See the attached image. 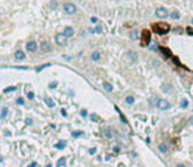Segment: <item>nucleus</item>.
Instances as JSON below:
<instances>
[{
  "instance_id": "obj_1",
  "label": "nucleus",
  "mask_w": 193,
  "mask_h": 167,
  "mask_svg": "<svg viewBox=\"0 0 193 167\" xmlns=\"http://www.w3.org/2000/svg\"><path fill=\"white\" fill-rule=\"evenodd\" d=\"M152 30H155L156 34H167L169 30H171V26H169L167 22H156V24L152 25Z\"/></svg>"
},
{
  "instance_id": "obj_2",
  "label": "nucleus",
  "mask_w": 193,
  "mask_h": 167,
  "mask_svg": "<svg viewBox=\"0 0 193 167\" xmlns=\"http://www.w3.org/2000/svg\"><path fill=\"white\" fill-rule=\"evenodd\" d=\"M64 11H65V13H68V15H74L77 12V7L73 3H65L64 4Z\"/></svg>"
},
{
  "instance_id": "obj_3",
  "label": "nucleus",
  "mask_w": 193,
  "mask_h": 167,
  "mask_svg": "<svg viewBox=\"0 0 193 167\" xmlns=\"http://www.w3.org/2000/svg\"><path fill=\"white\" fill-rule=\"evenodd\" d=\"M156 107H158L159 109H162V111H167V109H169L171 104H169V101L167 99H159L158 103H156Z\"/></svg>"
},
{
  "instance_id": "obj_4",
  "label": "nucleus",
  "mask_w": 193,
  "mask_h": 167,
  "mask_svg": "<svg viewBox=\"0 0 193 167\" xmlns=\"http://www.w3.org/2000/svg\"><path fill=\"white\" fill-rule=\"evenodd\" d=\"M68 42V37L64 34V33H58L56 34V44L58 46H65Z\"/></svg>"
},
{
  "instance_id": "obj_5",
  "label": "nucleus",
  "mask_w": 193,
  "mask_h": 167,
  "mask_svg": "<svg viewBox=\"0 0 193 167\" xmlns=\"http://www.w3.org/2000/svg\"><path fill=\"white\" fill-rule=\"evenodd\" d=\"M142 45H148L151 42V33H150V30H147L144 29L143 32H142Z\"/></svg>"
},
{
  "instance_id": "obj_6",
  "label": "nucleus",
  "mask_w": 193,
  "mask_h": 167,
  "mask_svg": "<svg viewBox=\"0 0 193 167\" xmlns=\"http://www.w3.org/2000/svg\"><path fill=\"white\" fill-rule=\"evenodd\" d=\"M155 15H156V17L158 18H165V17H168V11L165 8H158L155 11Z\"/></svg>"
},
{
  "instance_id": "obj_7",
  "label": "nucleus",
  "mask_w": 193,
  "mask_h": 167,
  "mask_svg": "<svg viewBox=\"0 0 193 167\" xmlns=\"http://www.w3.org/2000/svg\"><path fill=\"white\" fill-rule=\"evenodd\" d=\"M40 48H41V52H42V53L52 52V46H50V44L48 42V41H42L41 45H40Z\"/></svg>"
},
{
  "instance_id": "obj_8",
  "label": "nucleus",
  "mask_w": 193,
  "mask_h": 167,
  "mask_svg": "<svg viewBox=\"0 0 193 167\" xmlns=\"http://www.w3.org/2000/svg\"><path fill=\"white\" fill-rule=\"evenodd\" d=\"M127 58H128V61H130L131 63H136V62H138V58H139V55H138L136 52H128Z\"/></svg>"
},
{
  "instance_id": "obj_9",
  "label": "nucleus",
  "mask_w": 193,
  "mask_h": 167,
  "mask_svg": "<svg viewBox=\"0 0 193 167\" xmlns=\"http://www.w3.org/2000/svg\"><path fill=\"white\" fill-rule=\"evenodd\" d=\"M26 50H28L29 53H34L36 50H37V44H36V41H29V42L26 44Z\"/></svg>"
},
{
  "instance_id": "obj_10",
  "label": "nucleus",
  "mask_w": 193,
  "mask_h": 167,
  "mask_svg": "<svg viewBox=\"0 0 193 167\" xmlns=\"http://www.w3.org/2000/svg\"><path fill=\"white\" fill-rule=\"evenodd\" d=\"M128 36H130V38H131L132 41H139V37H140L139 30H131Z\"/></svg>"
},
{
  "instance_id": "obj_11",
  "label": "nucleus",
  "mask_w": 193,
  "mask_h": 167,
  "mask_svg": "<svg viewBox=\"0 0 193 167\" xmlns=\"http://www.w3.org/2000/svg\"><path fill=\"white\" fill-rule=\"evenodd\" d=\"M162 91L164 92V94H171L172 86L168 84V83H163V84H162Z\"/></svg>"
},
{
  "instance_id": "obj_12",
  "label": "nucleus",
  "mask_w": 193,
  "mask_h": 167,
  "mask_svg": "<svg viewBox=\"0 0 193 167\" xmlns=\"http://www.w3.org/2000/svg\"><path fill=\"white\" fill-rule=\"evenodd\" d=\"M64 34L69 38V37H72L73 34H74V29H73L72 26H65V29H64Z\"/></svg>"
},
{
  "instance_id": "obj_13",
  "label": "nucleus",
  "mask_w": 193,
  "mask_h": 167,
  "mask_svg": "<svg viewBox=\"0 0 193 167\" xmlns=\"http://www.w3.org/2000/svg\"><path fill=\"white\" fill-rule=\"evenodd\" d=\"M15 58L17 59V61H22V59L25 58L24 52H21V50H16V52H15Z\"/></svg>"
},
{
  "instance_id": "obj_14",
  "label": "nucleus",
  "mask_w": 193,
  "mask_h": 167,
  "mask_svg": "<svg viewBox=\"0 0 193 167\" xmlns=\"http://www.w3.org/2000/svg\"><path fill=\"white\" fill-rule=\"evenodd\" d=\"M44 101L46 103V105L49 107V108H53V107L56 105V104H54V100H53V99H50V97H48V96H45V97H44Z\"/></svg>"
},
{
  "instance_id": "obj_15",
  "label": "nucleus",
  "mask_w": 193,
  "mask_h": 167,
  "mask_svg": "<svg viewBox=\"0 0 193 167\" xmlns=\"http://www.w3.org/2000/svg\"><path fill=\"white\" fill-rule=\"evenodd\" d=\"M91 59H93L94 62H98L100 59V53L99 52H93L91 53Z\"/></svg>"
},
{
  "instance_id": "obj_16",
  "label": "nucleus",
  "mask_w": 193,
  "mask_h": 167,
  "mask_svg": "<svg viewBox=\"0 0 193 167\" xmlns=\"http://www.w3.org/2000/svg\"><path fill=\"white\" fill-rule=\"evenodd\" d=\"M159 50L162 52L165 57H171V52H169V49H167V48H164V46H160L159 48Z\"/></svg>"
},
{
  "instance_id": "obj_17",
  "label": "nucleus",
  "mask_w": 193,
  "mask_h": 167,
  "mask_svg": "<svg viewBox=\"0 0 193 167\" xmlns=\"http://www.w3.org/2000/svg\"><path fill=\"white\" fill-rule=\"evenodd\" d=\"M159 151L163 153V154H165V153L168 151V146L165 145V143H162V145H159Z\"/></svg>"
},
{
  "instance_id": "obj_18",
  "label": "nucleus",
  "mask_w": 193,
  "mask_h": 167,
  "mask_svg": "<svg viewBox=\"0 0 193 167\" xmlns=\"http://www.w3.org/2000/svg\"><path fill=\"white\" fill-rule=\"evenodd\" d=\"M103 88H104V90H106L107 92H112V90H114V87L111 86V84H110V83H103Z\"/></svg>"
},
{
  "instance_id": "obj_19",
  "label": "nucleus",
  "mask_w": 193,
  "mask_h": 167,
  "mask_svg": "<svg viewBox=\"0 0 193 167\" xmlns=\"http://www.w3.org/2000/svg\"><path fill=\"white\" fill-rule=\"evenodd\" d=\"M65 146H66V141H60L57 145H56V147L58 150H62V149H65Z\"/></svg>"
},
{
  "instance_id": "obj_20",
  "label": "nucleus",
  "mask_w": 193,
  "mask_h": 167,
  "mask_svg": "<svg viewBox=\"0 0 193 167\" xmlns=\"http://www.w3.org/2000/svg\"><path fill=\"white\" fill-rule=\"evenodd\" d=\"M171 17L173 18V20H178V18H180V13H178V11H172L171 12Z\"/></svg>"
},
{
  "instance_id": "obj_21",
  "label": "nucleus",
  "mask_w": 193,
  "mask_h": 167,
  "mask_svg": "<svg viewBox=\"0 0 193 167\" xmlns=\"http://www.w3.org/2000/svg\"><path fill=\"white\" fill-rule=\"evenodd\" d=\"M65 163H66V159H65V157H62V158H60V159H58V162H57V167H62Z\"/></svg>"
},
{
  "instance_id": "obj_22",
  "label": "nucleus",
  "mask_w": 193,
  "mask_h": 167,
  "mask_svg": "<svg viewBox=\"0 0 193 167\" xmlns=\"http://www.w3.org/2000/svg\"><path fill=\"white\" fill-rule=\"evenodd\" d=\"M126 103H127V104H130V105L134 104V103H135L134 96H127V97H126Z\"/></svg>"
},
{
  "instance_id": "obj_23",
  "label": "nucleus",
  "mask_w": 193,
  "mask_h": 167,
  "mask_svg": "<svg viewBox=\"0 0 193 167\" xmlns=\"http://www.w3.org/2000/svg\"><path fill=\"white\" fill-rule=\"evenodd\" d=\"M148 48L151 50H155L156 48H158V42H156V41H151V42L148 44Z\"/></svg>"
},
{
  "instance_id": "obj_24",
  "label": "nucleus",
  "mask_w": 193,
  "mask_h": 167,
  "mask_svg": "<svg viewBox=\"0 0 193 167\" xmlns=\"http://www.w3.org/2000/svg\"><path fill=\"white\" fill-rule=\"evenodd\" d=\"M16 91V87L15 86H11V87H7L4 90V94H8V92H15Z\"/></svg>"
},
{
  "instance_id": "obj_25",
  "label": "nucleus",
  "mask_w": 193,
  "mask_h": 167,
  "mask_svg": "<svg viewBox=\"0 0 193 167\" xmlns=\"http://www.w3.org/2000/svg\"><path fill=\"white\" fill-rule=\"evenodd\" d=\"M49 66H50L49 63H46V64H41V66H38L37 68H36V71H37V72H40L41 70H44V68H46V67H49Z\"/></svg>"
},
{
  "instance_id": "obj_26",
  "label": "nucleus",
  "mask_w": 193,
  "mask_h": 167,
  "mask_svg": "<svg viewBox=\"0 0 193 167\" xmlns=\"http://www.w3.org/2000/svg\"><path fill=\"white\" fill-rule=\"evenodd\" d=\"M91 33H102V28L100 26H96L95 29H90Z\"/></svg>"
},
{
  "instance_id": "obj_27",
  "label": "nucleus",
  "mask_w": 193,
  "mask_h": 167,
  "mask_svg": "<svg viewBox=\"0 0 193 167\" xmlns=\"http://www.w3.org/2000/svg\"><path fill=\"white\" fill-rule=\"evenodd\" d=\"M57 5H58L57 1H50V3H49V8H50V9H56Z\"/></svg>"
},
{
  "instance_id": "obj_28",
  "label": "nucleus",
  "mask_w": 193,
  "mask_h": 167,
  "mask_svg": "<svg viewBox=\"0 0 193 167\" xmlns=\"http://www.w3.org/2000/svg\"><path fill=\"white\" fill-rule=\"evenodd\" d=\"M7 113H8V108H6V107H4V108L2 109V114H0V116H2V118H4V117H6V116H7Z\"/></svg>"
},
{
  "instance_id": "obj_29",
  "label": "nucleus",
  "mask_w": 193,
  "mask_h": 167,
  "mask_svg": "<svg viewBox=\"0 0 193 167\" xmlns=\"http://www.w3.org/2000/svg\"><path fill=\"white\" fill-rule=\"evenodd\" d=\"M82 134H84L82 130H77V132H73V137H81Z\"/></svg>"
},
{
  "instance_id": "obj_30",
  "label": "nucleus",
  "mask_w": 193,
  "mask_h": 167,
  "mask_svg": "<svg viewBox=\"0 0 193 167\" xmlns=\"http://www.w3.org/2000/svg\"><path fill=\"white\" fill-rule=\"evenodd\" d=\"M16 104L17 105H22V104H24V99H22V97H17V99H16Z\"/></svg>"
},
{
  "instance_id": "obj_31",
  "label": "nucleus",
  "mask_w": 193,
  "mask_h": 167,
  "mask_svg": "<svg viewBox=\"0 0 193 167\" xmlns=\"http://www.w3.org/2000/svg\"><path fill=\"white\" fill-rule=\"evenodd\" d=\"M186 107H188V100H185V99H184V100L181 101V108H184V109H185Z\"/></svg>"
},
{
  "instance_id": "obj_32",
  "label": "nucleus",
  "mask_w": 193,
  "mask_h": 167,
  "mask_svg": "<svg viewBox=\"0 0 193 167\" xmlns=\"http://www.w3.org/2000/svg\"><path fill=\"white\" fill-rule=\"evenodd\" d=\"M158 100H159V99H156V97L154 96L152 99H151V101H150V103H151V105H156L155 103H158Z\"/></svg>"
},
{
  "instance_id": "obj_33",
  "label": "nucleus",
  "mask_w": 193,
  "mask_h": 167,
  "mask_svg": "<svg viewBox=\"0 0 193 167\" xmlns=\"http://www.w3.org/2000/svg\"><path fill=\"white\" fill-rule=\"evenodd\" d=\"M90 118L93 120V121H96V120H98V116H96L95 113H91V114H90Z\"/></svg>"
},
{
  "instance_id": "obj_34",
  "label": "nucleus",
  "mask_w": 193,
  "mask_h": 167,
  "mask_svg": "<svg viewBox=\"0 0 193 167\" xmlns=\"http://www.w3.org/2000/svg\"><path fill=\"white\" fill-rule=\"evenodd\" d=\"M56 87H57V82H52L49 84V88H56Z\"/></svg>"
},
{
  "instance_id": "obj_35",
  "label": "nucleus",
  "mask_w": 193,
  "mask_h": 167,
  "mask_svg": "<svg viewBox=\"0 0 193 167\" xmlns=\"http://www.w3.org/2000/svg\"><path fill=\"white\" fill-rule=\"evenodd\" d=\"M81 116H82V117H86V116H87V111L86 109H82L81 111Z\"/></svg>"
},
{
  "instance_id": "obj_36",
  "label": "nucleus",
  "mask_w": 193,
  "mask_h": 167,
  "mask_svg": "<svg viewBox=\"0 0 193 167\" xmlns=\"http://www.w3.org/2000/svg\"><path fill=\"white\" fill-rule=\"evenodd\" d=\"M26 96H28V99H33V97H34V94H33V92H28V95H26Z\"/></svg>"
},
{
  "instance_id": "obj_37",
  "label": "nucleus",
  "mask_w": 193,
  "mask_h": 167,
  "mask_svg": "<svg viewBox=\"0 0 193 167\" xmlns=\"http://www.w3.org/2000/svg\"><path fill=\"white\" fill-rule=\"evenodd\" d=\"M90 21L93 22V24H96V22H98V18H96V17H91V18H90Z\"/></svg>"
},
{
  "instance_id": "obj_38",
  "label": "nucleus",
  "mask_w": 193,
  "mask_h": 167,
  "mask_svg": "<svg viewBox=\"0 0 193 167\" xmlns=\"http://www.w3.org/2000/svg\"><path fill=\"white\" fill-rule=\"evenodd\" d=\"M25 122H26V125H32V122H33V121H32V118H26Z\"/></svg>"
},
{
  "instance_id": "obj_39",
  "label": "nucleus",
  "mask_w": 193,
  "mask_h": 167,
  "mask_svg": "<svg viewBox=\"0 0 193 167\" xmlns=\"http://www.w3.org/2000/svg\"><path fill=\"white\" fill-rule=\"evenodd\" d=\"M186 32L189 34H193V28H186Z\"/></svg>"
},
{
  "instance_id": "obj_40",
  "label": "nucleus",
  "mask_w": 193,
  "mask_h": 167,
  "mask_svg": "<svg viewBox=\"0 0 193 167\" xmlns=\"http://www.w3.org/2000/svg\"><path fill=\"white\" fill-rule=\"evenodd\" d=\"M61 113H62V116H64V117H65V116H68V114H66V111H65V109H61Z\"/></svg>"
},
{
  "instance_id": "obj_41",
  "label": "nucleus",
  "mask_w": 193,
  "mask_h": 167,
  "mask_svg": "<svg viewBox=\"0 0 193 167\" xmlns=\"http://www.w3.org/2000/svg\"><path fill=\"white\" fill-rule=\"evenodd\" d=\"M95 151H96L95 149H90V150H89V153H90V154H94V153H95Z\"/></svg>"
},
{
  "instance_id": "obj_42",
  "label": "nucleus",
  "mask_w": 193,
  "mask_h": 167,
  "mask_svg": "<svg viewBox=\"0 0 193 167\" xmlns=\"http://www.w3.org/2000/svg\"><path fill=\"white\" fill-rule=\"evenodd\" d=\"M36 166H37V163H36V162H33V163L29 165V167H36Z\"/></svg>"
},
{
  "instance_id": "obj_43",
  "label": "nucleus",
  "mask_w": 193,
  "mask_h": 167,
  "mask_svg": "<svg viewBox=\"0 0 193 167\" xmlns=\"http://www.w3.org/2000/svg\"><path fill=\"white\" fill-rule=\"evenodd\" d=\"M114 151H115V153H119V147H114Z\"/></svg>"
},
{
  "instance_id": "obj_44",
  "label": "nucleus",
  "mask_w": 193,
  "mask_h": 167,
  "mask_svg": "<svg viewBox=\"0 0 193 167\" xmlns=\"http://www.w3.org/2000/svg\"><path fill=\"white\" fill-rule=\"evenodd\" d=\"M189 122H190V124H192V125H193V116H192V117H190V118H189Z\"/></svg>"
},
{
  "instance_id": "obj_45",
  "label": "nucleus",
  "mask_w": 193,
  "mask_h": 167,
  "mask_svg": "<svg viewBox=\"0 0 193 167\" xmlns=\"http://www.w3.org/2000/svg\"><path fill=\"white\" fill-rule=\"evenodd\" d=\"M177 167H185V166L184 165H177Z\"/></svg>"
},
{
  "instance_id": "obj_46",
  "label": "nucleus",
  "mask_w": 193,
  "mask_h": 167,
  "mask_svg": "<svg viewBox=\"0 0 193 167\" xmlns=\"http://www.w3.org/2000/svg\"><path fill=\"white\" fill-rule=\"evenodd\" d=\"M119 167H124V165H123V163H120V165H119Z\"/></svg>"
},
{
  "instance_id": "obj_47",
  "label": "nucleus",
  "mask_w": 193,
  "mask_h": 167,
  "mask_svg": "<svg viewBox=\"0 0 193 167\" xmlns=\"http://www.w3.org/2000/svg\"><path fill=\"white\" fill-rule=\"evenodd\" d=\"M192 24H193V18H192Z\"/></svg>"
}]
</instances>
